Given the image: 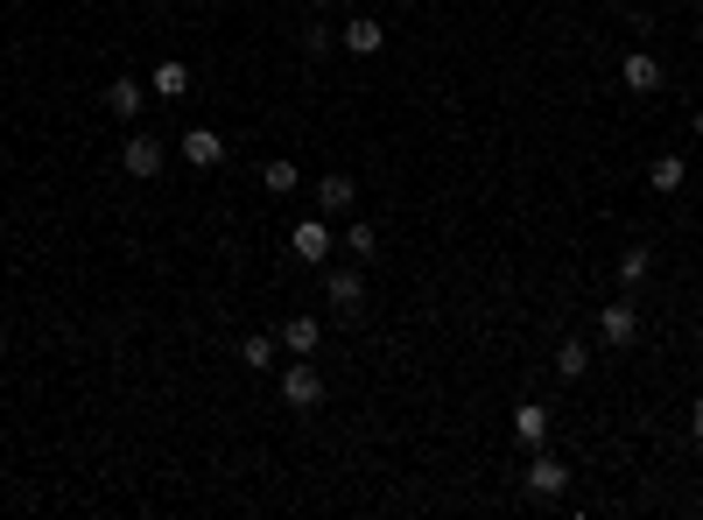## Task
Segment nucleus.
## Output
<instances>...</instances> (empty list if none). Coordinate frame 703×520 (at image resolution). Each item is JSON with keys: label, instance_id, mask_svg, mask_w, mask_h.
Instances as JSON below:
<instances>
[{"label": "nucleus", "instance_id": "obj_23", "mask_svg": "<svg viewBox=\"0 0 703 520\" xmlns=\"http://www.w3.org/2000/svg\"><path fill=\"white\" fill-rule=\"evenodd\" d=\"M690 134H696V141H703V113H696V121H690Z\"/></svg>", "mask_w": 703, "mask_h": 520}, {"label": "nucleus", "instance_id": "obj_11", "mask_svg": "<svg viewBox=\"0 0 703 520\" xmlns=\"http://www.w3.org/2000/svg\"><path fill=\"white\" fill-rule=\"evenodd\" d=\"M352 204H359V183H352V176H324V183H317V212L324 218H346Z\"/></svg>", "mask_w": 703, "mask_h": 520}, {"label": "nucleus", "instance_id": "obj_10", "mask_svg": "<svg viewBox=\"0 0 703 520\" xmlns=\"http://www.w3.org/2000/svg\"><path fill=\"white\" fill-rule=\"evenodd\" d=\"M514 436H520V451H542L549 443V408L542 401H520L514 408Z\"/></svg>", "mask_w": 703, "mask_h": 520}, {"label": "nucleus", "instance_id": "obj_18", "mask_svg": "<svg viewBox=\"0 0 703 520\" xmlns=\"http://www.w3.org/2000/svg\"><path fill=\"white\" fill-rule=\"evenodd\" d=\"M648 275H654V254H648V246H626V254H619V281H626V289H640Z\"/></svg>", "mask_w": 703, "mask_h": 520}, {"label": "nucleus", "instance_id": "obj_17", "mask_svg": "<svg viewBox=\"0 0 703 520\" xmlns=\"http://www.w3.org/2000/svg\"><path fill=\"white\" fill-rule=\"evenodd\" d=\"M648 183H654V190H682V183H690V162H682V155H654Z\"/></svg>", "mask_w": 703, "mask_h": 520}, {"label": "nucleus", "instance_id": "obj_7", "mask_svg": "<svg viewBox=\"0 0 703 520\" xmlns=\"http://www.w3.org/2000/svg\"><path fill=\"white\" fill-rule=\"evenodd\" d=\"M275 345L289 352V359H310V352L324 345V324H317V317H303V309H296V317H289V324H281V331H275Z\"/></svg>", "mask_w": 703, "mask_h": 520}, {"label": "nucleus", "instance_id": "obj_22", "mask_svg": "<svg viewBox=\"0 0 703 520\" xmlns=\"http://www.w3.org/2000/svg\"><path fill=\"white\" fill-rule=\"evenodd\" d=\"M690 443H696V451H703V394L690 401Z\"/></svg>", "mask_w": 703, "mask_h": 520}, {"label": "nucleus", "instance_id": "obj_15", "mask_svg": "<svg viewBox=\"0 0 703 520\" xmlns=\"http://www.w3.org/2000/svg\"><path fill=\"white\" fill-rule=\"evenodd\" d=\"M275 338H267V331H253V338H239V366H247V373H267V366H275Z\"/></svg>", "mask_w": 703, "mask_h": 520}, {"label": "nucleus", "instance_id": "obj_25", "mask_svg": "<svg viewBox=\"0 0 703 520\" xmlns=\"http://www.w3.org/2000/svg\"><path fill=\"white\" fill-rule=\"evenodd\" d=\"M696 352H703V324H696Z\"/></svg>", "mask_w": 703, "mask_h": 520}, {"label": "nucleus", "instance_id": "obj_2", "mask_svg": "<svg viewBox=\"0 0 703 520\" xmlns=\"http://www.w3.org/2000/svg\"><path fill=\"white\" fill-rule=\"evenodd\" d=\"M162 162H170V148H162L155 134H134V127H127V141H120V169L148 183V176H162Z\"/></svg>", "mask_w": 703, "mask_h": 520}, {"label": "nucleus", "instance_id": "obj_16", "mask_svg": "<svg viewBox=\"0 0 703 520\" xmlns=\"http://www.w3.org/2000/svg\"><path fill=\"white\" fill-rule=\"evenodd\" d=\"M380 42H387L380 22H346V50L352 56H380Z\"/></svg>", "mask_w": 703, "mask_h": 520}, {"label": "nucleus", "instance_id": "obj_21", "mask_svg": "<svg viewBox=\"0 0 703 520\" xmlns=\"http://www.w3.org/2000/svg\"><path fill=\"white\" fill-rule=\"evenodd\" d=\"M303 50H310V56H324V50H331V28L310 22V28H303Z\"/></svg>", "mask_w": 703, "mask_h": 520}, {"label": "nucleus", "instance_id": "obj_24", "mask_svg": "<svg viewBox=\"0 0 703 520\" xmlns=\"http://www.w3.org/2000/svg\"><path fill=\"white\" fill-rule=\"evenodd\" d=\"M303 8H331V0H303Z\"/></svg>", "mask_w": 703, "mask_h": 520}, {"label": "nucleus", "instance_id": "obj_4", "mask_svg": "<svg viewBox=\"0 0 703 520\" xmlns=\"http://www.w3.org/2000/svg\"><path fill=\"white\" fill-rule=\"evenodd\" d=\"M324 295H331L338 317H359V309H366V281H359V261H352V267H331V275H324Z\"/></svg>", "mask_w": 703, "mask_h": 520}, {"label": "nucleus", "instance_id": "obj_13", "mask_svg": "<svg viewBox=\"0 0 703 520\" xmlns=\"http://www.w3.org/2000/svg\"><path fill=\"white\" fill-rule=\"evenodd\" d=\"M106 106H113L120 121L134 127V121H141V106H148V85H134V78H113V85H106Z\"/></svg>", "mask_w": 703, "mask_h": 520}, {"label": "nucleus", "instance_id": "obj_26", "mask_svg": "<svg viewBox=\"0 0 703 520\" xmlns=\"http://www.w3.org/2000/svg\"><path fill=\"white\" fill-rule=\"evenodd\" d=\"M148 8H162V0H148Z\"/></svg>", "mask_w": 703, "mask_h": 520}, {"label": "nucleus", "instance_id": "obj_5", "mask_svg": "<svg viewBox=\"0 0 703 520\" xmlns=\"http://www.w3.org/2000/svg\"><path fill=\"white\" fill-rule=\"evenodd\" d=\"M619 78H626V92L648 99V92H662V85H668V71H662V56H654V50H626Z\"/></svg>", "mask_w": 703, "mask_h": 520}, {"label": "nucleus", "instance_id": "obj_12", "mask_svg": "<svg viewBox=\"0 0 703 520\" xmlns=\"http://www.w3.org/2000/svg\"><path fill=\"white\" fill-rule=\"evenodd\" d=\"M148 92H155V99H184V92H190V71H184V56H162V64L148 71Z\"/></svg>", "mask_w": 703, "mask_h": 520}, {"label": "nucleus", "instance_id": "obj_8", "mask_svg": "<svg viewBox=\"0 0 703 520\" xmlns=\"http://www.w3.org/2000/svg\"><path fill=\"white\" fill-rule=\"evenodd\" d=\"M184 162H190V169H218V162H226V134L190 127V134H184Z\"/></svg>", "mask_w": 703, "mask_h": 520}, {"label": "nucleus", "instance_id": "obj_3", "mask_svg": "<svg viewBox=\"0 0 703 520\" xmlns=\"http://www.w3.org/2000/svg\"><path fill=\"white\" fill-rule=\"evenodd\" d=\"M281 401H289L296 415H310V408L324 401V373H317L310 359H289V373H281Z\"/></svg>", "mask_w": 703, "mask_h": 520}, {"label": "nucleus", "instance_id": "obj_9", "mask_svg": "<svg viewBox=\"0 0 703 520\" xmlns=\"http://www.w3.org/2000/svg\"><path fill=\"white\" fill-rule=\"evenodd\" d=\"M289 246H296V261H303V267H324V254H331V232H324V218H303V226L289 232Z\"/></svg>", "mask_w": 703, "mask_h": 520}, {"label": "nucleus", "instance_id": "obj_14", "mask_svg": "<svg viewBox=\"0 0 703 520\" xmlns=\"http://www.w3.org/2000/svg\"><path fill=\"white\" fill-rule=\"evenodd\" d=\"M585 373H591V345H585V338H563V345H556V380H570V388H577Z\"/></svg>", "mask_w": 703, "mask_h": 520}, {"label": "nucleus", "instance_id": "obj_1", "mask_svg": "<svg viewBox=\"0 0 703 520\" xmlns=\"http://www.w3.org/2000/svg\"><path fill=\"white\" fill-rule=\"evenodd\" d=\"M528 493L535 499H563V493H570V465H563L549 443H542V451H528Z\"/></svg>", "mask_w": 703, "mask_h": 520}, {"label": "nucleus", "instance_id": "obj_6", "mask_svg": "<svg viewBox=\"0 0 703 520\" xmlns=\"http://www.w3.org/2000/svg\"><path fill=\"white\" fill-rule=\"evenodd\" d=\"M598 338H605L612 352H626L640 338V309L633 303H605V309H598Z\"/></svg>", "mask_w": 703, "mask_h": 520}, {"label": "nucleus", "instance_id": "obj_20", "mask_svg": "<svg viewBox=\"0 0 703 520\" xmlns=\"http://www.w3.org/2000/svg\"><path fill=\"white\" fill-rule=\"evenodd\" d=\"M261 183H267V190H281V198H289V190H303V183H296V162H289V155H275V162H267V169H261Z\"/></svg>", "mask_w": 703, "mask_h": 520}, {"label": "nucleus", "instance_id": "obj_19", "mask_svg": "<svg viewBox=\"0 0 703 520\" xmlns=\"http://www.w3.org/2000/svg\"><path fill=\"white\" fill-rule=\"evenodd\" d=\"M346 254H352V261H373V254H380V232H373L366 218H352V232H346Z\"/></svg>", "mask_w": 703, "mask_h": 520}]
</instances>
